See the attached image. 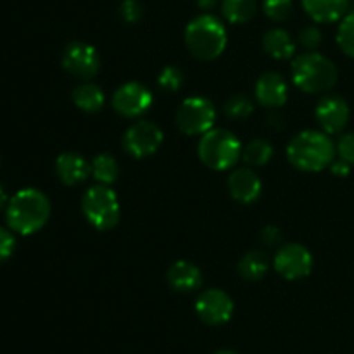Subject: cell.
I'll return each instance as SVG.
<instances>
[{
	"label": "cell",
	"instance_id": "cell-25",
	"mask_svg": "<svg viewBox=\"0 0 354 354\" xmlns=\"http://www.w3.org/2000/svg\"><path fill=\"white\" fill-rule=\"evenodd\" d=\"M252 111H254V104L244 93H235L223 106V113L230 120H245V118L251 116Z\"/></svg>",
	"mask_w": 354,
	"mask_h": 354
},
{
	"label": "cell",
	"instance_id": "cell-27",
	"mask_svg": "<svg viewBox=\"0 0 354 354\" xmlns=\"http://www.w3.org/2000/svg\"><path fill=\"white\" fill-rule=\"evenodd\" d=\"M263 12L272 21L282 23L292 12V0H263Z\"/></svg>",
	"mask_w": 354,
	"mask_h": 354
},
{
	"label": "cell",
	"instance_id": "cell-34",
	"mask_svg": "<svg viewBox=\"0 0 354 354\" xmlns=\"http://www.w3.org/2000/svg\"><path fill=\"white\" fill-rule=\"evenodd\" d=\"M330 171L334 173L335 176H339V178H346V176L349 175V171H351V165L346 162L344 159L339 158L337 161H334L330 165Z\"/></svg>",
	"mask_w": 354,
	"mask_h": 354
},
{
	"label": "cell",
	"instance_id": "cell-2",
	"mask_svg": "<svg viewBox=\"0 0 354 354\" xmlns=\"http://www.w3.org/2000/svg\"><path fill=\"white\" fill-rule=\"evenodd\" d=\"M335 154H337L335 144L325 131H301L287 145V158L290 165L308 173L330 168L332 162L335 161Z\"/></svg>",
	"mask_w": 354,
	"mask_h": 354
},
{
	"label": "cell",
	"instance_id": "cell-35",
	"mask_svg": "<svg viewBox=\"0 0 354 354\" xmlns=\"http://www.w3.org/2000/svg\"><path fill=\"white\" fill-rule=\"evenodd\" d=\"M196 2H197V6H199V9L211 10V9H214V7H216L218 0H196Z\"/></svg>",
	"mask_w": 354,
	"mask_h": 354
},
{
	"label": "cell",
	"instance_id": "cell-28",
	"mask_svg": "<svg viewBox=\"0 0 354 354\" xmlns=\"http://www.w3.org/2000/svg\"><path fill=\"white\" fill-rule=\"evenodd\" d=\"M158 85L166 92H176L183 85V73L176 66H166L158 76Z\"/></svg>",
	"mask_w": 354,
	"mask_h": 354
},
{
	"label": "cell",
	"instance_id": "cell-18",
	"mask_svg": "<svg viewBox=\"0 0 354 354\" xmlns=\"http://www.w3.org/2000/svg\"><path fill=\"white\" fill-rule=\"evenodd\" d=\"M315 23H335L348 14L349 0H301Z\"/></svg>",
	"mask_w": 354,
	"mask_h": 354
},
{
	"label": "cell",
	"instance_id": "cell-12",
	"mask_svg": "<svg viewBox=\"0 0 354 354\" xmlns=\"http://www.w3.org/2000/svg\"><path fill=\"white\" fill-rule=\"evenodd\" d=\"M196 313L204 324L211 327L225 325L234 315V301L225 290L207 289L197 297Z\"/></svg>",
	"mask_w": 354,
	"mask_h": 354
},
{
	"label": "cell",
	"instance_id": "cell-5",
	"mask_svg": "<svg viewBox=\"0 0 354 354\" xmlns=\"http://www.w3.org/2000/svg\"><path fill=\"white\" fill-rule=\"evenodd\" d=\"M199 158L207 168L214 171H225L237 165L242 158V144L232 131L223 128H213L207 133L201 135Z\"/></svg>",
	"mask_w": 354,
	"mask_h": 354
},
{
	"label": "cell",
	"instance_id": "cell-7",
	"mask_svg": "<svg viewBox=\"0 0 354 354\" xmlns=\"http://www.w3.org/2000/svg\"><path fill=\"white\" fill-rule=\"evenodd\" d=\"M216 121V109L206 97H189L176 111V127L182 133L204 135L213 130Z\"/></svg>",
	"mask_w": 354,
	"mask_h": 354
},
{
	"label": "cell",
	"instance_id": "cell-6",
	"mask_svg": "<svg viewBox=\"0 0 354 354\" xmlns=\"http://www.w3.org/2000/svg\"><path fill=\"white\" fill-rule=\"evenodd\" d=\"M82 211L86 221L100 232H107L116 227L121 214L116 192L109 189V185L102 183L86 190L82 199Z\"/></svg>",
	"mask_w": 354,
	"mask_h": 354
},
{
	"label": "cell",
	"instance_id": "cell-24",
	"mask_svg": "<svg viewBox=\"0 0 354 354\" xmlns=\"http://www.w3.org/2000/svg\"><path fill=\"white\" fill-rule=\"evenodd\" d=\"M273 158V147L270 142L263 138L249 142L245 147H242V159L248 162V166H266Z\"/></svg>",
	"mask_w": 354,
	"mask_h": 354
},
{
	"label": "cell",
	"instance_id": "cell-22",
	"mask_svg": "<svg viewBox=\"0 0 354 354\" xmlns=\"http://www.w3.org/2000/svg\"><path fill=\"white\" fill-rule=\"evenodd\" d=\"M268 268L270 259L263 251H249L239 261V273L242 279L251 280V282L261 280L268 273Z\"/></svg>",
	"mask_w": 354,
	"mask_h": 354
},
{
	"label": "cell",
	"instance_id": "cell-13",
	"mask_svg": "<svg viewBox=\"0 0 354 354\" xmlns=\"http://www.w3.org/2000/svg\"><path fill=\"white\" fill-rule=\"evenodd\" d=\"M315 116H317V121L325 133L335 135L341 133L346 128L351 111H349L348 102L342 97L328 95L318 102Z\"/></svg>",
	"mask_w": 354,
	"mask_h": 354
},
{
	"label": "cell",
	"instance_id": "cell-9",
	"mask_svg": "<svg viewBox=\"0 0 354 354\" xmlns=\"http://www.w3.org/2000/svg\"><path fill=\"white\" fill-rule=\"evenodd\" d=\"M273 266L282 279L299 280L310 275L313 270V256L304 245L287 244L277 251Z\"/></svg>",
	"mask_w": 354,
	"mask_h": 354
},
{
	"label": "cell",
	"instance_id": "cell-4",
	"mask_svg": "<svg viewBox=\"0 0 354 354\" xmlns=\"http://www.w3.org/2000/svg\"><path fill=\"white\" fill-rule=\"evenodd\" d=\"M294 85L304 93H324L337 83V68L334 62L318 52L297 55L290 68Z\"/></svg>",
	"mask_w": 354,
	"mask_h": 354
},
{
	"label": "cell",
	"instance_id": "cell-16",
	"mask_svg": "<svg viewBox=\"0 0 354 354\" xmlns=\"http://www.w3.org/2000/svg\"><path fill=\"white\" fill-rule=\"evenodd\" d=\"M55 173L64 185L75 187L88 178L92 168L86 162V159L76 152H62L55 159Z\"/></svg>",
	"mask_w": 354,
	"mask_h": 354
},
{
	"label": "cell",
	"instance_id": "cell-31",
	"mask_svg": "<svg viewBox=\"0 0 354 354\" xmlns=\"http://www.w3.org/2000/svg\"><path fill=\"white\" fill-rule=\"evenodd\" d=\"M16 249V237L10 228L0 227V263L7 261Z\"/></svg>",
	"mask_w": 354,
	"mask_h": 354
},
{
	"label": "cell",
	"instance_id": "cell-21",
	"mask_svg": "<svg viewBox=\"0 0 354 354\" xmlns=\"http://www.w3.org/2000/svg\"><path fill=\"white\" fill-rule=\"evenodd\" d=\"M258 12L256 0H221V14L232 24H244Z\"/></svg>",
	"mask_w": 354,
	"mask_h": 354
},
{
	"label": "cell",
	"instance_id": "cell-14",
	"mask_svg": "<svg viewBox=\"0 0 354 354\" xmlns=\"http://www.w3.org/2000/svg\"><path fill=\"white\" fill-rule=\"evenodd\" d=\"M254 95L261 106L277 109V107H282L289 99V86L279 73H265L256 82Z\"/></svg>",
	"mask_w": 354,
	"mask_h": 354
},
{
	"label": "cell",
	"instance_id": "cell-37",
	"mask_svg": "<svg viewBox=\"0 0 354 354\" xmlns=\"http://www.w3.org/2000/svg\"><path fill=\"white\" fill-rule=\"evenodd\" d=\"M214 354H239V353L230 351V349H221V351H218V353H214Z\"/></svg>",
	"mask_w": 354,
	"mask_h": 354
},
{
	"label": "cell",
	"instance_id": "cell-20",
	"mask_svg": "<svg viewBox=\"0 0 354 354\" xmlns=\"http://www.w3.org/2000/svg\"><path fill=\"white\" fill-rule=\"evenodd\" d=\"M73 102L78 109L85 111V113H99L106 104V95H104L102 88L97 86L95 83H80L75 90H73Z\"/></svg>",
	"mask_w": 354,
	"mask_h": 354
},
{
	"label": "cell",
	"instance_id": "cell-23",
	"mask_svg": "<svg viewBox=\"0 0 354 354\" xmlns=\"http://www.w3.org/2000/svg\"><path fill=\"white\" fill-rule=\"evenodd\" d=\"M92 176L102 185H111L120 176V166L118 161L111 154H99L93 158L92 165Z\"/></svg>",
	"mask_w": 354,
	"mask_h": 354
},
{
	"label": "cell",
	"instance_id": "cell-11",
	"mask_svg": "<svg viewBox=\"0 0 354 354\" xmlns=\"http://www.w3.org/2000/svg\"><path fill=\"white\" fill-rule=\"evenodd\" d=\"M154 97L151 90L138 82H128L121 85L113 95V107L124 118H138L151 109Z\"/></svg>",
	"mask_w": 354,
	"mask_h": 354
},
{
	"label": "cell",
	"instance_id": "cell-1",
	"mask_svg": "<svg viewBox=\"0 0 354 354\" xmlns=\"http://www.w3.org/2000/svg\"><path fill=\"white\" fill-rule=\"evenodd\" d=\"M50 201L38 189H21L6 207L7 227L19 235H33L47 225Z\"/></svg>",
	"mask_w": 354,
	"mask_h": 354
},
{
	"label": "cell",
	"instance_id": "cell-36",
	"mask_svg": "<svg viewBox=\"0 0 354 354\" xmlns=\"http://www.w3.org/2000/svg\"><path fill=\"white\" fill-rule=\"evenodd\" d=\"M9 196H7V192H6V187L2 185V183H0V211L3 209V207H7V204H9Z\"/></svg>",
	"mask_w": 354,
	"mask_h": 354
},
{
	"label": "cell",
	"instance_id": "cell-17",
	"mask_svg": "<svg viewBox=\"0 0 354 354\" xmlns=\"http://www.w3.org/2000/svg\"><path fill=\"white\" fill-rule=\"evenodd\" d=\"M169 287L178 292H192L203 286V273L190 261H176L166 273Z\"/></svg>",
	"mask_w": 354,
	"mask_h": 354
},
{
	"label": "cell",
	"instance_id": "cell-15",
	"mask_svg": "<svg viewBox=\"0 0 354 354\" xmlns=\"http://www.w3.org/2000/svg\"><path fill=\"white\" fill-rule=\"evenodd\" d=\"M261 180L251 168H239L228 176L230 196L241 204H252L261 196Z\"/></svg>",
	"mask_w": 354,
	"mask_h": 354
},
{
	"label": "cell",
	"instance_id": "cell-3",
	"mask_svg": "<svg viewBox=\"0 0 354 354\" xmlns=\"http://www.w3.org/2000/svg\"><path fill=\"white\" fill-rule=\"evenodd\" d=\"M228 35L225 24L213 14H201L185 28V44L194 57L213 61L227 48Z\"/></svg>",
	"mask_w": 354,
	"mask_h": 354
},
{
	"label": "cell",
	"instance_id": "cell-19",
	"mask_svg": "<svg viewBox=\"0 0 354 354\" xmlns=\"http://www.w3.org/2000/svg\"><path fill=\"white\" fill-rule=\"evenodd\" d=\"M263 48H265L270 57L286 61V59H290L294 55L296 44H294V40L286 30L273 28V30L266 31L265 37H263Z\"/></svg>",
	"mask_w": 354,
	"mask_h": 354
},
{
	"label": "cell",
	"instance_id": "cell-10",
	"mask_svg": "<svg viewBox=\"0 0 354 354\" xmlns=\"http://www.w3.org/2000/svg\"><path fill=\"white\" fill-rule=\"evenodd\" d=\"M62 66L78 80H90L99 73L100 57L95 47L85 41H71L62 52Z\"/></svg>",
	"mask_w": 354,
	"mask_h": 354
},
{
	"label": "cell",
	"instance_id": "cell-26",
	"mask_svg": "<svg viewBox=\"0 0 354 354\" xmlns=\"http://www.w3.org/2000/svg\"><path fill=\"white\" fill-rule=\"evenodd\" d=\"M337 45L346 55L354 59V12H348L337 28Z\"/></svg>",
	"mask_w": 354,
	"mask_h": 354
},
{
	"label": "cell",
	"instance_id": "cell-32",
	"mask_svg": "<svg viewBox=\"0 0 354 354\" xmlns=\"http://www.w3.org/2000/svg\"><path fill=\"white\" fill-rule=\"evenodd\" d=\"M335 149H337L339 158L344 159V161L349 162L351 166L354 165V133L342 135V137L339 138Z\"/></svg>",
	"mask_w": 354,
	"mask_h": 354
},
{
	"label": "cell",
	"instance_id": "cell-8",
	"mask_svg": "<svg viewBox=\"0 0 354 354\" xmlns=\"http://www.w3.org/2000/svg\"><path fill=\"white\" fill-rule=\"evenodd\" d=\"M165 140L161 128L152 121H137L123 135V147L131 158L144 159L158 152Z\"/></svg>",
	"mask_w": 354,
	"mask_h": 354
},
{
	"label": "cell",
	"instance_id": "cell-30",
	"mask_svg": "<svg viewBox=\"0 0 354 354\" xmlns=\"http://www.w3.org/2000/svg\"><path fill=\"white\" fill-rule=\"evenodd\" d=\"M322 40H324V35H322L320 28L306 26L301 30L299 44L303 45L304 48H308V50H315V48L320 47Z\"/></svg>",
	"mask_w": 354,
	"mask_h": 354
},
{
	"label": "cell",
	"instance_id": "cell-33",
	"mask_svg": "<svg viewBox=\"0 0 354 354\" xmlns=\"http://www.w3.org/2000/svg\"><path fill=\"white\" fill-rule=\"evenodd\" d=\"M261 241L265 242L266 245H279L280 242H282V234H280V230L277 227L268 225V227L263 228Z\"/></svg>",
	"mask_w": 354,
	"mask_h": 354
},
{
	"label": "cell",
	"instance_id": "cell-29",
	"mask_svg": "<svg viewBox=\"0 0 354 354\" xmlns=\"http://www.w3.org/2000/svg\"><path fill=\"white\" fill-rule=\"evenodd\" d=\"M120 16L128 24L138 23L144 16L142 3L138 0H123V3L120 6Z\"/></svg>",
	"mask_w": 354,
	"mask_h": 354
}]
</instances>
